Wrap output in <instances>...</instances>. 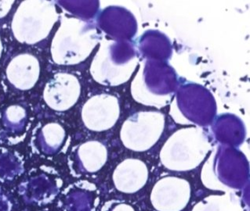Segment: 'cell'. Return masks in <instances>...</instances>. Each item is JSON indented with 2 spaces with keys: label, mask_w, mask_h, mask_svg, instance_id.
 I'll return each instance as SVG.
<instances>
[{
  "label": "cell",
  "mask_w": 250,
  "mask_h": 211,
  "mask_svg": "<svg viewBox=\"0 0 250 211\" xmlns=\"http://www.w3.org/2000/svg\"><path fill=\"white\" fill-rule=\"evenodd\" d=\"M27 114L24 109L18 105L8 107L3 116V124L8 133L17 134L21 133L25 128Z\"/></svg>",
  "instance_id": "obj_16"
},
{
  "label": "cell",
  "mask_w": 250,
  "mask_h": 211,
  "mask_svg": "<svg viewBox=\"0 0 250 211\" xmlns=\"http://www.w3.org/2000/svg\"><path fill=\"white\" fill-rule=\"evenodd\" d=\"M111 211H136L132 206L125 203H122V204H118L113 207V209Z\"/></svg>",
  "instance_id": "obj_19"
},
{
  "label": "cell",
  "mask_w": 250,
  "mask_h": 211,
  "mask_svg": "<svg viewBox=\"0 0 250 211\" xmlns=\"http://www.w3.org/2000/svg\"><path fill=\"white\" fill-rule=\"evenodd\" d=\"M24 171V162L20 154L6 149L0 150V182H13Z\"/></svg>",
  "instance_id": "obj_13"
},
{
  "label": "cell",
  "mask_w": 250,
  "mask_h": 211,
  "mask_svg": "<svg viewBox=\"0 0 250 211\" xmlns=\"http://www.w3.org/2000/svg\"><path fill=\"white\" fill-rule=\"evenodd\" d=\"M98 41V33L93 26L77 18H65L52 40V59L61 65L81 63Z\"/></svg>",
  "instance_id": "obj_1"
},
{
  "label": "cell",
  "mask_w": 250,
  "mask_h": 211,
  "mask_svg": "<svg viewBox=\"0 0 250 211\" xmlns=\"http://www.w3.org/2000/svg\"><path fill=\"white\" fill-rule=\"evenodd\" d=\"M58 14L50 1H24L14 14L12 31L14 37L21 43H38L51 32Z\"/></svg>",
  "instance_id": "obj_3"
},
{
  "label": "cell",
  "mask_w": 250,
  "mask_h": 211,
  "mask_svg": "<svg viewBox=\"0 0 250 211\" xmlns=\"http://www.w3.org/2000/svg\"><path fill=\"white\" fill-rule=\"evenodd\" d=\"M66 133L58 123H49L42 127L37 135V144L42 153L53 155L64 144Z\"/></svg>",
  "instance_id": "obj_12"
},
{
  "label": "cell",
  "mask_w": 250,
  "mask_h": 211,
  "mask_svg": "<svg viewBox=\"0 0 250 211\" xmlns=\"http://www.w3.org/2000/svg\"><path fill=\"white\" fill-rule=\"evenodd\" d=\"M119 105L116 97L102 94L92 97L84 104L82 119L85 126L93 132L111 129L119 119Z\"/></svg>",
  "instance_id": "obj_7"
},
{
  "label": "cell",
  "mask_w": 250,
  "mask_h": 211,
  "mask_svg": "<svg viewBox=\"0 0 250 211\" xmlns=\"http://www.w3.org/2000/svg\"><path fill=\"white\" fill-rule=\"evenodd\" d=\"M13 3L14 1H0V18H3L8 14Z\"/></svg>",
  "instance_id": "obj_18"
},
{
  "label": "cell",
  "mask_w": 250,
  "mask_h": 211,
  "mask_svg": "<svg viewBox=\"0 0 250 211\" xmlns=\"http://www.w3.org/2000/svg\"><path fill=\"white\" fill-rule=\"evenodd\" d=\"M62 178L53 171L41 169L30 173L18 186V194L22 200L31 206L48 205L61 193Z\"/></svg>",
  "instance_id": "obj_5"
},
{
  "label": "cell",
  "mask_w": 250,
  "mask_h": 211,
  "mask_svg": "<svg viewBox=\"0 0 250 211\" xmlns=\"http://www.w3.org/2000/svg\"><path fill=\"white\" fill-rule=\"evenodd\" d=\"M89 199V192L82 189L69 187L60 195L58 209L60 211H88Z\"/></svg>",
  "instance_id": "obj_15"
},
{
  "label": "cell",
  "mask_w": 250,
  "mask_h": 211,
  "mask_svg": "<svg viewBox=\"0 0 250 211\" xmlns=\"http://www.w3.org/2000/svg\"><path fill=\"white\" fill-rule=\"evenodd\" d=\"M114 185L123 193H135L141 190L148 179V169L142 160L126 159L115 168Z\"/></svg>",
  "instance_id": "obj_9"
},
{
  "label": "cell",
  "mask_w": 250,
  "mask_h": 211,
  "mask_svg": "<svg viewBox=\"0 0 250 211\" xmlns=\"http://www.w3.org/2000/svg\"><path fill=\"white\" fill-rule=\"evenodd\" d=\"M77 156L82 170L87 173H95L106 164L107 150L102 142L89 141L80 145Z\"/></svg>",
  "instance_id": "obj_11"
},
{
  "label": "cell",
  "mask_w": 250,
  "mask_h": 211,
  "mask_svg": "<svg viewBox=\"0 0 250 211\" xmlns=\"http://www.w3.org/2000/svg\"><path fill=\"white\" fill-rule=\"evenodd\" d=\"M209 150L210 142L202 129H180L173 133L163 146L160 160L169 170L187 172L199 167Z\"/></svg>",
  "instance_id": "obj_2"
},
{
  "label": "cell",
  "mask_w": 250,
  "mask_h": 211,
  "mask_svg": "<svg viewBox=\"0 0 250 211\" xmlns=\"http://www.w3.org/2000/svg\"><path fill=\"white\" fill-rule=\"evenodd\" d=\"M191 211H242L240 202L229 193L211 195L193 207Z\"/></svg>",
  "instance_id": "obj_14"
},
{
  "label": "cell",
  "mask_w": 250,
  "mask_h": 211,
  "mask_svg": "<svg viewBox=\"0 0 250 211\" xmlns=\"http://www.w3.org/2000/svg\"><path fill=\"white\" fill-rule=\"evenodd\" d=\"M191 195V186L187 180L168 176L155 183L150 200L157 211H182L188 204Z\"/></svg>",
  "instance_id": "obj_6"
},
{
  "label": "cell",
  "mask_w": 250,
  "mask_h": 211,
  "mask_svg": "<svg viewBox=\"0 0 250 211\" xmlns=\"http://www.w3.org/2000/svg\"><path fill=\"white\" fill-rule=\"evenodd\" d=\"M14 202L7 192L0 187V211H12Z\"/></svg>",
  "instance_id": "obj_17"
},
{
  "label": "cell",
  "mask_w": 250,
  "mask_h": 211,
  "mask_svg": "<svg viewBox=\"0 0 250 211\" xmlns=\"http://www.w3.org/2000/svg\"><path fill=\"white\" fill-rule=\"evenodd\" d=\"M2 50H3V47H2V41L0 39V58H1V56H2Z\"/></svg>",
  "instance_id": "obj_20"
},
{
  "label": "cell",
  "mask_w": 250,
  "mask_h": 211,
  "mask_svg": "<svg viewBox=\"0 0 250 211\" xmlns=\"http://www.w3.org/2000/svg\"><path fill=\"white\" fill-rule=\"evenodd\" d=\"M40 75V62L31 54L17 56L13 58L6 68L9 81L20 90H28L34 87Z\"/></svg>",
  "instance_id": "obj_10"
},
{
  "label": "cell",
  "mask_w": 250,
  "mask_h": 211,
  "mask_svg": "<svg viewBox=\"0 0 250 211\" xmlns=\"http://www.w3.org/2000/svg\"><path fill=\"white\" fill-rule=\"evenodd\" d=\"M80 81L76 76L67 73L56 74L46 83L44 100L56 111H65L76 104L80 96Z\"/></svg>",
  "instance_id": "obj_8"
},
{
  "label": "cell",
  "mask_w": 250,
  "mask_h": 211,
  "mask_svg": "<svg viewBox=\"0 0 250 211\" xmlns=\"http://www.w3.org/2000/svg\"><path fill=\"white\" fill-rule=\"evenodd\" d=\"M165 118L158 112H140L125 120L120 132L123 145L129 150L143 152L161 138Z\"/></svg>",
  "instance_id": "obj_4"
}]
</instances>
